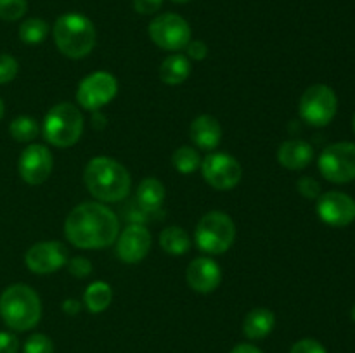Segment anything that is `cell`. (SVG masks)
Here are the masks:
<instances>
[{
    "label": "cell",
    "mask_w": 355,
    "mask_h": 353,
    "mask_svg": "<svg viewBox=\"0 0 355 353\" xmlns=\"http://www.w3.org/2000/svg\"><path fill=\"white\" fill-rule=\"evenodd\" d=\"M120 234V220L113 210L101 203H82L69 211L64 235L75 248L104 249Z\"/></svg>",
    "instance_id": "obj_1"
},
{
    "label": "cell",
    "mask_w": 355,
    "mask_h": 353,
    "mask_svg": "<svg viewBox=\"0 0 355 353\" xmlns=\"http://www.w3.org/2000/svg\"><path fill=\"white\" fill-rule=\"evenodd\" d=\"M83 180L89 192L101 203H120L128 196L132 187L128 170L107 156L90 159L83 172Z\"/></svg>",
    "instance_id": "obj_2"
},
{
    "label": "cell",
    "mask_w": 355,
    "mask_h": 353,
    "mask_svg": "<svg viewBox=\"0 0 355 353\" xmlns=\"http://www.w3.org/2000/svg\"><path fill=\"white\" fill-rule=\"evenodd\" d=\"M0 317L12 331H30L42 318V301L26 284H12L0 294Z\"/></svg>",
    "instance_id": "obj_3"
},
{
    "label": "cell",
    "mask_w": 355,
    "mask_h": 353,
    "mask_svg": "<svg viewBox=\"0 0 355 353\" xmlns=\"http://www.w3.org/2000/svg\"><path fill=\"white\" fill-rule=\"evenodd\" d=\"M52 35L59 52L69 59L87 57L96 47V26L83 14L68 12L59 16Z\"/></svg>",
    "instance_id": "obj_4"
},
{
    "label": "cell",
    "mask_w": 355,
    "mask_h": 353,
    "mask_svg": "<svg viewBox=\"0 0 355 353\" xmlns=\"http://www.w3.org/2000/svg\"><path fill=\"white\" fill-rule=\"evenodd\" d=\"M44 137L55 147H71L83 134V114L71 102H59L44 118Z\"/></svg>",
    "instance_id": "obj_5"
},
{
    "label": "cell",
    "mask_w": 355,
    "mask_h": 353,
    "mask_svg": "<svg viewBox=\"0 0 355 353\" xmlns=\"http://www.w3.org/2000/svg\"><path fill=\"white\" fill-rule=\"evenodd\" d=\"M236 239V225L224 211H208L198 221L194 230L196 246L207 255H222Z\"/></svg>",
    "instance_id": "obj_6"
},
{
    "label": "cell",
    "mask_w": 355,
    "mask_h": 353,
    "mask_svg": "<svg viewBox=\"0 0 355 353\" xmlns=\"http://www.w3.org/2000/svg\"><path fill=\"white\" fill-rule=\"evenodd\" d=\"M300 116L312 127H326L335 118L338 99L331 87L315 83L309 87L300 99Z\"/></svg>",
    "instance_id": "obj_7"
},
{
    "label": "cell",
    "mask_w": 355,
    "mask_h": 353,
    "mask_svg": "<svg viewBox=\"0 0 355 353\" xmlns=\"http://www.w3.org/2000/svg\"><path fill=\"white\" fill-rule=\"evenodd\" d=\"M319 172L333 183H349L355 180V144L336 142L328 145L319 156Z\"/></svg>",
    "instance_id": "obj_8"
},
{
    "label": "cell",
    "mask_w": 355,
    "mask_h": 353,
    "mask_svg": "<svg viewBox=\"0 0 355 353\" xmlns=\"http://www.w3.org/2000/svg\"><path fill=\"white\" fill-rule=\"evenodd\" d=\"M149 38L163 51L177 52L187 47L191 42V26L182 16L173 12L159 14L149 23Z\"/></svg>",
    "instance_id": "obj_9"
},
{
    "label": "cell",
    "mask_w": 355,
    "mask_h": 353,
    "mask_svg": "<svg viewBox=\"0 0 355 353\" xmlns=\"http://www.w3.org/2000/svg\"><path fill=\"white\" fill-rule=\"evenodd\" d=\"M118 82L111 73L96 71L87 75L76 90V100L87 111H99L116 97Z\"/></svg>",
    "instance_id": "obj_10"
},
{
    "label": "cell",
    "mask_w": 355,
    "mask_h": 353,
    "mask_svg": "<svg viewBox=\"0 0 355 353\" xmlns=\"http://www.w3.org/2000/svg\"><path fill=\"white\" fill-rule=\"evenodd\" d=\"M203 179L217 190H231L239 183L243 168L238 159L225 152H211L201 159Z\"/></svg>",
    "instance_id": "obj_11"
},
{
    "label": "cell",
    "mask_w": 355,
    "mask_h": 353,
    "mask_svg": "<svg viewBox=\"0 0 355 353\" xmlns=\"http://www.w3.org/2000/svg\"><path fill=\"white\" fill-rule=\"evenodd\" d=\"M24 263L33 273L49 275L68 263V249L59 241L37 242L26 251Z\"/></svg>",
    "instance_id": "obj_12"
},
{
    "label": "cell",
    "mask_w": 355,
    "mask_h": 353,
    "mask_svg": "<svg viewBox=\"0 0 355 353\" xmlns=\"http://www.w3.org/2000/svg\"><path fill=\"white\" fill-rule=\"evenodd\" d=\"M21 179L30 185H40L51 176L52 168H54V158L52 152L42 144H31L21 152L19 163Z\"/></svg>",
    "instance_id": "obj_13"
},
{
    "label": "cell",
    "mask_w": 355,
    "mask_h": 353,
    "mask_svg": "<svg viewBox=\"0 0 355 353\" xmlns=\"http://www.w3.org/2000/svg\"><path fill=\"white\" fill-rule=\"evenodd\" d=\"M318 215L331 227H347L355 220V199L349 194L329 190L318 197Z\"/></svg>",
    "instance_id": "obj_14"
},
{
    "label": "cell",
    "mask_w": 355,
    "mask_h": 353,
    "mask_svg": "<svg viewBox=\"0 0 355 353\" xmlns=\"http://www.w3.org/2000/svg\"><path fill=\"white\" fill-rule=\"evenodd\" d=\"M151 249V232L142 224H130L116 237V255L123 263H139Z\"/></svg>",
    "instance_id": "obj_15"
},
{
    "label": "cell",
    "mask_w": 355,
    "mask_h": 353,
    "mask_svg": "<svg viewBox=\"0 0 355 353\" xmlns=\"http://www.w3.org/2000/svg\"><path fill=\"white\" fill-rule=\"evenodd\" d=\"M186 280L191 289L196 293H214L222 282V269L215 260L208 258V256H200L187 265Z\"/></svg>",
    "instance_id": "obj_16"
},
{
    "label": "cell",
    "mask_w": 355,
    "mask_h": 353,
    "mask_svg": "<svg viewBox=\"0 0 355 353\" xmlns=\"http://www.w3.org/2000/svg\"><path fill=\"white\" fill-rule=\"evenodd\" d=\"M189 135L196 147L205 149V151H214L222 141V127L215 116L201 114L191 123Z\"/></svg>",
    "instance_id": "obj_17"
},
{
    "label": "cell",
    "mask_w": 355,
    "mask_h": 353,
    "mask_svg": "<svg viewBox=\"0 0 355 353\" xmlns=\"http://www.w3.org/2000/svg\"><path fill=\"white\" fill-rule=\"evenodd\" d=\"M314 158V149L309 142L302 138H290L284 141L277 149V161L283 168L304 170L311 165Z\"/></svg>",
    "instance_id": "obj_18"
},
{
    "label": "cell",
    "mask_w": 355,
    "mask_h": 353,
    "mask_svg": "<svg viewBox=\"0 0 355 353\" xmlns=\"http://www.w3.org/2000/svg\"><path fill=\"white\" fill-rule=\"evenodd\" d=\"M276 325V315L269 308H253L243 320V334L248 339H263L272 332Z\"/></svg>",
    "instance_id": "obj_19"
},
{
    "label": "cell",
    "mask_w": 355,
    "mask_h": 353,
    "mask_svg": "<svg viewBox=\"0 0 355 353\" xmlns=\"http://www.w3.org/2000/svg\"><path fill=\"white\" fill-rule=\"evenodd\" d=\"M135 201H137V206L146 213L159 210V206L165 201V185L155 176H148L139 183Z\"/></svg>",
    "instance_id": "obj_20"
},
{
    "label": "cell",
    "mask_w": 355,
    "mask_h": 353,
    "mask_svg": "<svg viewBox=\"0 0 355 353\" xmlns=\"http://www.w3.org/2000/svg\"><path fill=\"white\" fill-rule=\"evenodd\" d=\"M191 75V62L187 55L172 54L159 66V78L166 85H180Z\"/></svg>",
    "instance_id": "obj_21"
},
{
    "label": "cell",
    "mask_w": 355,
    "mask_h": 353,
    "mask_svg": "<svg viewBox=\"0 0 355 353\" xmlns=\"http://www.w3.org/2000/svg\"><path fill=\"white\" fill-rule=\"evenodd\" d=\"M111 300H113V289L104 280H94L92 284L87 286L85 293H83V303L90 314L104 311L111 305Z\"/></svg>",
    "instance_id": "obj_22"
},
{
    "label": "cell",
    "mask_w": 355,
    "mask_h": 353,
    "mask_svg": "<svg viewBox=\"0 0 355 353\" xmlns=\"http://www.w3.org/2000/svg\"><path fill=\"white\" fill-rule=\"evenodd\" d=\"M159 246H162L163 251H166L168 255H186L191 248V237L182 227L172 225V227H166L165 230L159 234Z\"/></svg>",
    "instance_id": "obj_23"
},
{
    "label": "cell",
    "mask_w": 355,
    "mask_h": 353,
    "mask_svg": "<svg viewBox=\"0 0 355 353\" xmlns=\"http://www.w3.org/2000/svg\"><path fill=\"white\" fill-rule=\"evenodd\" d=\"M49 31H51V28H49L47 21L40 19V17H30V19H24L21 23L19 38L24 44L37 45L49 37Z\"/></svg>",
    "instance_id": "obj_24"
},
{
    "label": "cell",
    "mask_w": 355,
    "mask_h": 353,
    "mask_svg": "<svg viewBox=\"0 0 355 353\" xmlns=\"http://www.w3.org/2000/svg\"><path fill=\"white\" fill-rule=\"evenodd\" d=\"M38 132H40L38 121L33 116H26V114L14 118L9 125L10 137L17 142H31L35 137H38Z\"/></svg>",
    "instance_id": "obj_25"
},
{
    "label": "cell",
    "mask_w": 355,
    "mask_h": 353,
    "mask_svg": "<svg viewBox=\"0 0 355 353\" xmlns=\"http://www.w3.org/2000/svg\"><path fill=\"white\" fill-rule=\"evenodd\" d=\"M172 165L177 172L187 175V173H193L200 168L201 156L200 152L194 147H191V145H182V147H179L172 154Z\"/></svg>",
    "instance_id": "obj_26"
},
{
    "label": "cell",
    "mask_w": 355,
    "mask_h": 353,
    "mask_svg": "<svg viewBox=\"0 0 355 353\" xmlns=\"http://www.w3.org/2000/svg\"><path fill=\"white\" fill-rule=\"evenodd\" d=\"M26 0H0V19L17 21L26 14Z\"/></svg>",
    "instance_id": "obj_27"
},
{
    "label": "cell",
    "mask_w": 355,
    "mask_h": 353,
    "mask_svg": "<svg viewBox=\"0 0 355 353\" xmlns=\"http://www.w3.org/2000/svg\"><path fill=\"white\" fill-rule=\"evenodd\" d=\"M23 353H54V343L49 336L37 332L24 341Z\"/></svg>",
    "instance_id": "obj_28"
},
{
    "label": "cell",
    "mask_w": 355,
    "mask_h": 353,
    "mask_svg": "<svg viewBox=\"0 0 355 353\" xmlns=\"http://www.w3.org/2000/svg\"><path fill=\"white\" fill-rule=\"evenodd\" d=\"M17 71H19V64H17L16 57H12L10 54H0V85L12 82Z\"/></svg>",
    "instance_id": "obj_29"
},
{
    "label": "cell",
    "mask_w": 355,
    "mask_h": 353,
    "mask_svg": "<svg viewBox=\"0 0 355 353\" xmlns=\"http://www.w3.org/2000/svg\"><path fill=\"white\" fill-rule=\"evenodd\" d=\"M68 270L76 279H85L92 273V263L85 256H75L68 262Z\"/></svg>",
    "instance_id": "obj_30"
},
{
    "label": "cell",
    "mask_w": 355,
    "mask_h": 353,
    "mask_svg": "<svg viewBox=\"0 0 355 353\" xmlns=\"http://www.w3.org/2000/svg\"><path fill=\"white\" fill-rule=\"evenodd\" d=\"M297 189L307 199H315V197L321 196V185L312 176H302V179H298Z\"/></svg>",
    "instance_id": "obj_31"
},
{
    "label": "cell",
    "mask_w": 355,
    "mask_h": 353,
    "mask_svg": "<svg viewBox=\"0 0 355 353\" xmlns=\"http://www.w3.org/2000/svg\"><path fill=\"white\" fill-rule=\"evenodd\" d=\"M290 353H328V352H326V348L319 341H315V339H311V338H305L295 343V345L291 346Z\"/></svg>",
    "instance_id": "obj_32"
},
{
    "label": "cell",
    "mask_w": 355,
    "mask_h": 353,
    "mask_svg": "<svg viewBox=\"0 0 355 353\" xmlns=\"http://www.w3.org/2000/svg\"><path fill=\"white\" fill-rule=\"evenodd\" d=\"M19 350V339L12 332H0V353H17Z\"/></svg>",
    "instance_id": "obj_33"
},
{
    "label": "cell",
    "mask_w": 355,
    "mask_h": 353,
    "mask_svg": "<svg viewBox=\"0 0 355 353\" xmlns=\"http://www.w3.org/2000/svg\"><path fill=\"white\" fill-rule=\"evenodd\" d=\"M187 57L194 59V61H203L208 55V47L205 42L201 40H191L186 47Z\"/></svg>",
    "instance_id": "obj_34"
},
{
    "label": "cell",
    "mask_w": 355,
    "mask_h": 353,
    "mask_svg": "<svg viewBox=\"0 0 355 353\" xmlns=\"http://www.w3.org/2000/svg\"><path fill=\"white\" fill-rule=\"evenodd\" d=\"M163 0H134V9L135 12L142 14V16H149L159 10Z\"/></svg>",
    "instance_id": "obj_35"
},
{
    "label": "cell",
    "mask_w": 355,
    "mask_h": 353,
    "mask_svg": "<svg viewBox=\"0 0 355 353\" xmlns=\"http://www.w3.org/2000/svg\"><path fill=\"white\" fill-rule=\"evenodd\" d=\"M62 310H64L68 315H76L80 310H82V303H80L78 300L69 298V300H66L64 303H62Z\"/></svg>",
    "instance_id": "obj_36"
},
{
    "label": "cell",
    "mask_w": 355,
    "mask_h": 353,
    "mask_svg": "<svg viewBox=\"0 0 355 353\" xmlns=\"http://www.w3.org/2000/svg\"><path fill=\"white\" fill-rule=\"evenodd\" d=\"M92 127L96 128V130H104V128L107 127V118L104 116L101 111H94L92 114Z\"/></svg>",
    "instance_id": "obj_37"
},
{
    "label": "cell",
    "mask_w": 355,
    "mask_h": 353,
    "mask_svg": "<svg viewBox=\"0 0 355 353\" xmlns=\"http://www.w3.org/2000/svg\"><path fill=\"white\" fill-rule=\"evenodd\" d=\"M231 353H262V350L257 348L255 345H250V343H241V345L234 346Z\"/></svg>",
    "instance_id": "obj_38"
},
{
    "label": "cell",
    "mask_w": 355,
    "mask_h": 353,
    "mask_svg": "<svg viewBox=\"0 0 355 353\" xmlns=\"http://www.w3.org/2000/svg\"><path fill=\"white\" fill-rule=\"evenodd\" d=\"M3 113H6V106H3V100L0 99V120L3 118Z\"/></svg>",
    "instance_id": "obj_39"
},
{
    "label": "cell",
    "mask_w": 355,
    "mask_h": 353,
    "mask_svg": "<svg viewBox=\"0 0 355 353\" xmlns=\"http://www.w3.org/2000/svg\"><path fill=\"white\" fill-rule=\"evenodd\" d=\"M172 2H177V3H186V2H189V0H172Z\"/></svg>",
    "instance_id": "obj_40"
},
{
    "label": "cell",
    "mask_w": 355,
    "mask_h": 353,
    "mask_svg": "<svg viewBox=\"0 0 355 353\" xmlns=\"http://www.w3.org/2000/svg\"><path fill=\"white\" fill-rule=\"evenodd\" d=\"M352 320L355 322V305H354V308H352Z\"/></svg>",
    "instance_id": "obj_41"
},
{
    "label": "cell",
    "mask_w": 355,
    "mask_h": 353,
    "mask_svg": "<svg viewBox=\"0 0 355 353\" xmlns=\"http://www.w3.org/2000/svg\"><path fill=\"white\" fill-rule=\"evenodd\" d=\"M352 127H354V132H355V116H354V121H352Z\"/></svg>",
    "instance_id": "obj_42"
}]
</instances>
